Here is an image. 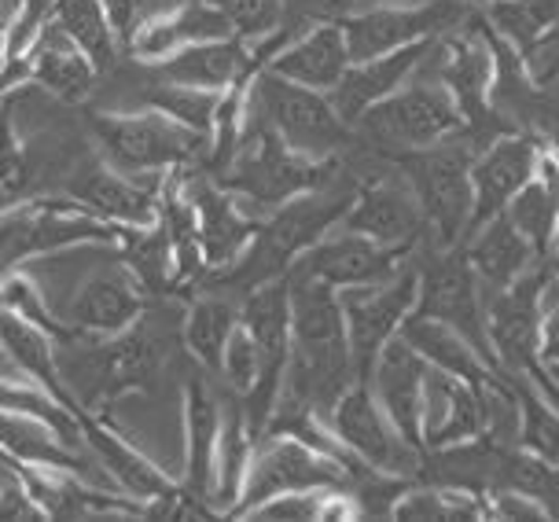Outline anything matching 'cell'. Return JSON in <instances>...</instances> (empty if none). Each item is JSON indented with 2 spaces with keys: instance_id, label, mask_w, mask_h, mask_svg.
<instances>
[{
  "instance_id": "f35d334b",
  "label": "cell",
  "mask_w": 559,
  "mask_h": 522,
  "mask_svg": "<svg viewBox=\"0 0 559 522\" xmlns=\"http://www.w3.org/2000/svg\"><path fill=\"white\" fill-rule=\"evenodd\" d=\"M144 107L163 110L166 118H174L177 126L192 129V133L214 137V118H217V107H222V93L163 82V78H158L155 85L144 88Z\"/></svg>"
},
{
  "instance_id": "60d3db41",
  "label": "cell",
  "mask_w": 559,
  "mask_h": 522,
  "mask_svg": "<svg viewBox=\"0 0 559 522\" xmlns=\"http://www.w3.org/2000/svg\"><path fill=\"white\" fill-rule=\"evenodd\" d=\"M210 4L225 12L233 29L247 41H265L280 34V23H284V0H210Z\"/></svg>"
},
{
  "instance_id": "836d02e7",
  "label": "cell",
  "mask_w": 559,
  "mask_h": 522,
  "mask_svg": "<svg viewBox=\"0 0 559 522\" xmlns=\"http://www.w3.org/2000/svg\"><path fill=\"white\" fill-rule=\"evenodd\" d=\"M258 449V435L247 424V408L233 390L222 401V438H217V460H214V508L217 515L228 519L236 508L239 494H243L247 471H251Z\"/></svg>"
},
{
  "instance_id": "f1b7e54d",
  "label": "cell",
  "mask_w": 559,
  "mask_h": 522,
  "mask_svg": "<svg viewBox=\"0 0 559 522\" xmlns=\"http://www.w3.org/2000/svg\"><path fill=\"white\" fill-rule=\"evenodd\" d=\"M185 424V467L181 482L206 505H214V460L222 438V401L206 387V379H188L181 394Z\"/></svg>"
},
{
  "instance_id": "277c9868",
  "label": "cell",
  "mask_w": 559,
  "mask_h": 522,
  "mask_svg": "<svg viewBox=\"0 0 559 522\" xmlns=\"http://www.w3.org/2000/svg\"><path fill=\"white\" fill-rule=\"evenodd\" d=\"M335 177H338V158L321 163V158L298 155L258 118V126L247 133L243 147H239L236 163L217 180H222L228 192L243 199L251 206V214L269 217L273 210L292 203V199L332 185Z\"/></svg>"
},
{
  "instance_id": "11a10c76",
  "label": "cell",
  "mask_w": 559,
  "mask_h": 522,
  "mask_svg": "<svg viewBox=\"0 0 559 522\" xmlns=\"http://www.w3.org/2000/svg\"><path fill=\"white\" fill-rule=\"evenodd\" d=\"M552 371H556V379H559V368H552Z\"/></svg>"
},
{
  "instance_id": "ee69618b",
  "label": "cell",
  "mask_w": 559,
  "mask_h": 522,
  "mask_svg": "<svg viewBox=\"0 0 559 522\" xmlns=\"http://www.w3.org/2000/svg\"><path fill=\"white\" fill-rule=\"evenodd\" d=\"M52 4L56 0H15V12L8 19V48H12V59H19L37 41V34L52 19Z\"/></svg>"
},
{
  "instance_id": "8d00e7d4",
  "label": "cell",
  "mask_w": 559,
  "mask_h": 522,
  "mask_svg": "<svg viewBox=\"0 0 559 522\" xmlns=\"http://www.w3.org/2000/svg\"><path fill=\"white\" fill-rule=\"evenodd\" d=\"M239 324V309L225 298H214V295H199L192 306H188V317H185V346L199 365L206 371H217L222 376V357H225V346L233 339V331Z\"/></svg>"
},
{
  "instance_id": "44dd1931",
  "label": "cell",
  "mask_w": 559,
  "mask_h": 522,
  "mask_svg": "<svg viewBox=\"0 0 559 522\" xmlns=\"http://www.w3.org/2000/svg\"><path fill=\"white\" fill-rule=\"evenodd\" d=\"M158 368H163V354H158L155 335L144 331V320L122 335L96 339V349L88 357L96 398L88 401V408L99 416H111L115 401L133 394V390H147L155 383Z\"/></svg>"
},
{
  "instance_id": "816d5d0a",
  "label": "cell",
  "mask_w": 559,
  "mask_h": 522,
  "mask_svg": "<svg viewBox=\"0 0 559 522\" xmlns=\"http://www.w3.org/2000/svg\"><path fill=\"white\" fill-rule=\"evenodd\" d=\"M361 4H416V0H361Z\"/></svg>"
},
{
  "instance_id": "74e56055",
  "label": "cell",
  "mask_w": 559,
  "mask_h": 522,
  "mask_svg": "<svg viewBox=\"0 0 559 522\" xmlns=\"http://www.w3.org/2000/svg\"><path fill=\"white\" fill-rule=\"evenodd\" d=\"M515 387L519 401V430H515V446L519 453H526L537 464L559 471V408L548 401L542 390H534L526 379L508 376Z\"/></svg>"
},
{
  "instance_id": "681fc988",
  "label": "cell",
  "mask_w": 559,
  "mask_h": 522,
  "mask_svg": "<svg viewBox=\"0 0 559 522\" xmlns=\"http://www.w3.org/2000/svg\"><path fill=\"white\" fill-rule=\"evenodd\" d=\"M12 67V48H8V26H0V78Z\"/></svg>"
},
{
  "instance_id": "d6986e66",
  "label": "cell",
  "mask_w": 559,
  "mask_h": 522,
  "mask_svg": "<svg viewBox=\"0 0 559 522\" xmlns=\"http://www.w3.org/2000/svg\"><path fill=\"white\" fill-rule=\"evenodd\" d=\"M147 298L152 295L140 287V280L126 265H115L82 280L74 295H70L67 313L59 317L82 339L96 343V339H111L136 328L147 313Z\"/></svg>"
},
{
  "instance_id": "4316f807",
  "label": "cell",
  "mask_w": 559,
  "mask_h": 522,
  "mask_svg": "<svg viewBox=\"0 0 559 522\" xmlns=\"http://www.w3.org/2000/svg\"><path fill=\"white\" fill-rule=\"evenodd\" d=\"M265 67L273 74L287 78V82L317 88V93H332L346 78V70L354 67V56H349L343 23H321L280 45Z\"/></svg>"
},
{
  "instance_id": "c3c4849f",
  "label": "cell",
  "mask_w": 559,
  "mask_h": 522,
  "mask_svg": "<svg viewBox=\"0 0 559 522\" xmlns=\"http://www.w3.org/2000/svg\"><path fill=\"white\" fill-rule=\"evenodd\" d=\"M542 360L548 368H559V306L545 309L542 317Z\"/></svg>"
},
{
  "instance_id": "d4e9b609",
  "label": "cell",
  "mask_w": 559,
  "mask_h": 522,
  "mask_svg": "<svg viewBox=\"0 0 559 522\" xmlns=\"http://www.w3.org/2000/svg\"><path fill=\"white\" fill-rule=\"evenodd\" d=\"M262 67L265 59L258 52V45L233 34V37H217V41H199L181 48V52H174L163 63H155V74L163 82L225 93V88H233L243 78L258 74Z\"/></svg>"
},
{
  "instance_id": "d590c367",
  "label": "cell",
  "mask_w": 559,
  "mask_h": 522,
  "mask_svg": "<svg viewBox=\"0 0 559 522\" xmlns=\"http://www.w3.org/2000/svg\"><path fill=\"white\" fill-rule=\"evenodd\" d=\"M483 12L497 37H504L523 59H531L559 26V0H497Z\"/></svg>"
},
{
  "instance_id": "7a4b0ae2",
  "label": "cell",
  "mask_w": 559,
  "mask_h": 522,
  "mask_svg": "<svg viewBox=\"0 0 559 522\" xmlns=\"http://www.w3.org/2000/svg\"><path fill=\"white\" fill-rule=\"evenodd\" d=\"M129 228L107 225L70 195L23 199V203L0 210V284L19 273L26 261L56 258L74 247H115L122 244Z\"/></svg>"
},
{
  "instance_id": "6da1fadb",
  "label": "cell",
  "mask_w": 559,
  "mask_h": 522,
  "mask_svg": "<svg viewBox=\"0 0 559 522\" xmlns=\"http://www.w3.org/2000/svg\"><path fill=\"white\" fill-rule=\"evenodd\" d=\"M335 180L273 210V214L262 221V228H258L254 244L247 247V254L239 258L228 273H222V284H236V287L251 290L258 284H265V280L292 273L309 247H317L332 228L343 225L346 210L354 203L357 185L338 188Z\"/></svg>"
},
{
  "instance_id": "8fae6325",
  "label": "cell",
  "mask_w": 559,
  "mask_h": 522,
  "mask_svg": "<svg viewBox=\"0 0 559 522\" xmlns=\"http://www.w3.org/2000/svg\"><path fill=\"white\" fill-rule=\"evenodd\" d=\"M472 8L464 0H416V4H365L343 19L354 63L397 52L405 45L435 41L461 23Z\"/></svg>"
},
{
  "instance_id": "7402d4cb",
  "label": "cell",
  "mask_w": 559,
  "mask_h": 522,
  "mask_svg": "<svg viewBox=\"0 0 559 522\" xmlns=\"http://www.w3.org/2000/svg\"><path fill=\"white\" fill-rule=\"evenodd\" d=\"M78 419H82L85 446L93 449L96 460L104 464V471L111 475V482L122 489L126 497H133L144 508H152L155 500H166L181 489V482L169 478L152 456L140 453L133 441L111 424V416H99V413H93V408H85Z\"/></svg>"
},
{
  "instance_id": "e575fe53",
  "label": "cell",
  "mask_w": 559,
  "mask_h": 522,
  "mask_svg": "<svg viewBox=\"0 0 559 522\" xmlns=\"http://www.w3.org/2000/svg\"><path fill=\"white\" fill-rule=\"evenodd\" d=\"M52 23L93 59V67L99 74H107V70L118 63L122 37H118L115 19L107 12L104 0H56Z\"/></svg>"
},
{
  "instance_id": "3957f363",
  "label": "cell",
  "mask_w": 559,
  "mask_h": 522,
  "mask_svg": "<svg viewBox=\"0 0 559 522\" xmlns=\"http://www.w3.org/2000/svg\"><path fill=\"white\" fill-rule=\"evenodd\" d=\"M99 155L133 177H166L174 169L203 166L210 137L177 126L155 107L140 110H93L88 115Z\"/></svg>"
},
{
  "instance_id": "7c38bea8",
  "label": "cell",
  "mask_w": 559,
  "mask_h": 522,
  "mask_svg": "<svg viewBox=\"0 0 559 522\" xmlns=\"http://www.w3.org/2000/svg\"><path fill=\"white\" fill-rule=\"evenodd\" d=\"M548 261H537L512 287L486 295V331L493 357L504 376L534 379L545 368L542 360V284Z\"/></svg>"
},
{
  "instance_id": "484cf974",
  "label": "cell",
  "mask_w": 559,
  "mask_h": 522,
  "mask_svg": "<svg viewBox=\"0 0 559 522\" xmlns=\"http://www.w3.org/2000/svg\"><path fill=\"white\" fill-rule=\"evenodd\" d=\"M15 63L23 70L26 85L45 88V93H52L63 104H82L99 82V70L93 67V59L70 41L52 19H48L45 29L37 34V41Z\"/></svg>"
},
{
  "instance_id": "5b68a950",
  "label": "cell",
  "mask_w": 559,
  "mask_h": 522,
  "mask_svg": "<svg viewBox=\"0 0 559 522\" xmlns=\"http://www.w3.org/2000/svg\"><path fill=\"white\" fill-rule=\"evenodd\" d=\"M467 126H472V118L461 107V99L449 93L442 82L419 74V70L413 82H405L394 96L376 104L357 122V129H365V137L372 144L386 147L394 155H413V152H427V147L449 144Z\"/></svg>"
},
{
  "instance_id": "d6a6232c",
  "label": "cell",
  "mask_w": 559,
  "mask_h": 522,
  "mask_svg": "<svg viewBox=\"0 0 559 522\" xmlns=\"http://www.w3.org/2000/svg\"><path fill=\"white\" fill-rule=\"evenodd\" d=\"M239 320L247 324V331L258 339L269 365V376L284 383L287 360H292V273L265 280L247 290V302L239 306Z\"/></svg>"
},
{
  "instance_id": "52a82bcc",
  "label": "cell",
  "mask_w": 559,
  "mask_h": 522,
  "mask_svg": "<svg viewBox=\"0 0 559 522\" xmlns=\"http://www.w3.org/2000/svg\"><path fill=\"white\" fill-rule=\"evenodd\" d=\"M472 147L456 144V140L427 147V152L397 155V169L424 206L427 236L435 239V247H461L467 228H472Z\"/></svg>"
},
{
  "instance_id": "db71d44e",
  "label": "cell",
  "mask_w": 559,
  "mask_h": 522,
  "mask_svg": "<svg viewBox=\"0 0 559 522\" xmlns=\"http://www.w3.org/2000/svg\"><path fill=\"white\" fill-rule=\"evenodd\" d=\"M552 269H556V273H559V261H552Z\"/></svg>"
},
{
  "instance_id": "30bf717a",
  "label": "cell",
  "mask_w": 559,
  "mask_h": 522,
  "mask_svg": "<svg viewBox=\"0 0 559 522\" xmlns=\"http://www.w3.org/2000/svg\"><path fill=\"white\" fill-rule=\"evenodd\" d=\"M335 438L349 449V456L361 467L376 471L383 478H405L416 475L424 464V453L408 441L386 408L379 405L372 383H354L338 398V405L328 416Z\"/></svg>"
},
{
  "instance_id": "9a60e30c",
  "label": "cell",
  "mask_w": 559,
  "mask_h": 522,
  "mask_svg": "<svg viewBox=\"0 0 559 522\" xmlns=\"http://www.w3.org/2000/svg\"><path fill=\"white\" fill-rule=\"evenodd\" d=\"M185 192L195 206L199 239H203L210 273L222 276L247 254V247L254 244L265 217L251 214V206H247L243 199L236 192H228L222 180L214 174H203L199 166L185 169Z\"/></svg>"
},
{
  "instance_id": "9c48e42d",
  "label": "cell",
  "mask_w": 559,
  "mask_h": 522,
  "mask_svg": "<svg viewBox=\"0 0 559 522\" xmlns=\"http://www.w3.org/2000/svg\"><path fill=\"white\" fill-rule=\"evenodd\" d=\"M338 302H343L349 354H354L357 379L368 383L379 354H383V346L402 335L405 320L416 313L419 265L408 261V265L397 269L391 280L361 284V287H343L338 290Z\"/></svg>"
},
{
  "instance_id": "ba28073f",
  "label": "cell",
  "mask_w": 559,
  "mask_h": 522,
  "mask_svg": "<svg viewBox=\"0 0 559 522\" xmlns=\"http://www.w3.org/2000/svg\"><path fill=\"white\" fill-rule=\"evenodd\" d=\"M354 478V464L338 460L324 449L309 446L295 435H265L258 441L251 471H247L243 494L228 519H251L254 508L280 494H298V489H346Z\"/></svg>"
},
{
  "instance_id": "f907efd6",
  "label": "cell",
  "mask_w": 559,
  "mask_h": 522,
  "mask_svg": "<svg viewBox=\"0 0 559 522\" xmlns=\"http://www.w3.org/2000/svg\"><path fill=\"white\" fill-rule=\"evenodd\" d=\"M12 12H15V0H0V26H8Z\"/></svg>"
},
{
  "instance_id": "f5cc1de1",
  "label": "cell",
  "mask_w": 559,
  "mask_h": 522,
  "mask_svg": "<svg viewBox=\"0 0 559 522\" xmlns=\"http://www.w3.org/2000/svg\"><path fill=\"white\" fill-rule=\"evenodd\" d=\"M467 8H489V4H497V0H464Z\"/></svg>"
},
{
  "instance_id": "7dc6e473",
  "label": "cell",
  "mask_w": 559,
  "mask_h": 522,
  "mask_svg": "<svg viewBox=\"0 0 559 522\" xmlns=\"http://www.w3.org/2000/svg\"><path fill=\"white\" fill-rule=\"evenodd\" d=\"M104 4H107V12H111L115 29H118V37H122V48H126L129 37H133L136 23L147 15L144 8L152 4V0H104Z\"/></svg>"
},
{
  "instance_id": "ab89813d",
  "label": "cell",
  "mask_w": 559,
  "mask_h": 522,
  "mask_svg": "<svg viewBox=\"0 0 559 522\" xmlns=\"http://www.w3.org/2000/svg\"><path fill=\"white\" fill-rule=\"evenodd\" d=\"M0 306L4 309H12V313H19L23 320H29L34 328H41V331H48V335L56 339V343H78V331L67 324L63 317L56 313L52 306L45 302V295H41V287L29 280L23 269L19 273H12L0 284Z\"/></svg>"
},
{
  "instance_id": "bcb514c9",
  "label": "cell",
  "mask_w": 559,
  "mask_h": 522,
  "mask_svg": "<svg viewBox=\"0 0 559 522\" xmlns=\"http://www.w3.org/2000/svg\"><path fill=\"white\" fill-rule=\"evenodd\" d=\"M41 519H48V511L37 505V497L19 478L0 489V522H41Z\"/></svg>"
},
{
  "instance_id": "8992f818",
  "label": "cell",
  "mask_w": 559,
  "mask_h": 522,
  "mask_svg": "<svg viewBox=\"0 0 559 522\" xmlns=\"http://www.w3.org/2000/svg\"><path fill=\"white\" fill-rule=\"evenodd\" d=\"M254 115L292 152L332 163L354 144V126L338 115L332 93H317L262 67L254 74Z\"/></svg>"
},
{
  "instance_id": "5bb4252c",
  "label": "cell",
  "mask_w": 559,
  "mask_h": 522,
  "mask_svg": "<svg viewBox=\"0 0 559 522\" xmlns=\"http://www.w3.org/2000/svg\"><path fill=\"white\" fill-rule=\"evenodd\" d=\"M419 74L442 82L449 93L461 99L467 118L475 122L486 110L489 93H493V82H497V41H493V26L486 23V15L435 37Z\"/></svg>"
},
{
  "instance_id": "e0dca14e",
  "label": "cell",
  "mask_w": 559,
  "mask_h": 522,
  "mask_svg": "<svg viewBox=\"0 0 559 522\" xmlns=\"http://www.w3.org/2000/svg\"><path fill=\"white\" fill-rule=\"evenodd\" d=\"M416 247H386L376 244L361 233H349V228H332L321 244L309 247L302 261L295 265V273H306L313 280H324L328 287H361V284H379V280H391L397 269L413 261Z\"/></svg>"
},
{
  "instance_id": "4dcf8cb0",
  "label": "cell",
  "mask_w": 559,
  "mask_h": 522,
  "mask_svg": "<svg viewBox=\"0 0 559 522\" xmlns=\"http://www.w3.org/2000/svg\"><path fill=\"white\" fill-rule=\"evenodd\" d=\"M461 247H464L467 261H472V269H475V276L486 295L512 287L519 276L531 273L537 261H548L537 254V247L519 233L515 221L508 214L486 221V225L467 236Z\"/></svg>"
},
{
  "instance_id": "f6af8a7d",
  "label": "cell",
  "mask_w": 559,
  "mask_h": 522,
  "mask_svg": "<svg viewBox=\"0 0 559 522\" xmlns=\"http://www.w3.org/2000/svg\"><path fill=\"white\" fill-rule=\"evenodd\" d=\"M486 519H548V508L523 489H483Z\"/></svg>"
},
{
  "instance_id": "7bdbcfd3",
  "label": "cell",
  "mask_w": 559,
  "mask_h": 522,
  "mask_svg": "<svg viewBox=\"0 0 559 522\" xmlns=\"http://www.w3.org/2000/svg\"><path fill=\"white\" fill-rule=\"evenodd\" d=\"M361 0H284V29L287 37L302 34L309 26H321V23H343L349 12H357Z\"/></svg>"
},
{
  "instance_id": "4fadbf2b",
  "label": "cell",
  "mask_w": 559,
  "mask_h": 522,
  "mask_svg": "<svg viewBox=\"0 0 559 522\" xmlns=\"http://www.w3.org/2000/svg\"><path fill=\"white\" fill-rule=\"evenodd\" d=\"M419 317H435L464 331L483 349L489 365H497L486 331V290L478 284L464 247H435V254L419 265ZM501 368V365H497Z\"/></svg>"
},
{
  "instance_id": "ffe728a7",
  "label": "cell",
  "mask_w": 559,
  "mask_h": 522,
  "mask_svg": "<svg viewBox=\"0 0 559 522\" xmlns=\"http://www.w3.org/2000/svg\"><path fill=\"white\" fill-rule=\"evenodd\" d=\"M343 228L386 247H419V239H427L424 206L405 177H376L368 185H357Z\"/></svg>"
},
{
  "instance_id": "cb8c5ba5",
  "label": "cell",
  "mask_w": 559,
  "mask_h": 522,
  "mask_svg": "<svg viewBox=\"0 0 559 522\" xmlns=\"http://www.w3.org/2000/svg\"><path fill=\"white\" fill-rule=\"evenodd\" d=\"M427 371H431V365H427V360L419 357L402 335H397L383 346V354H379L376 368H372V379H368L376 390V398H379V405L386 408V416L394 419L397 430L413 441L419 453H424Z\"/></svg>"
},
{
  "instance_id": "603a6c76",
  "label": "cell",
  "mask_w": 559,
  "mask_h": 522,
  "mask_svg": "<svg viewBox=\"0 0 559 522\" xmlns=\"http://www.w3.org/2000/svg\"><path fill=\"white\" fill-rule=\"evenodd\" d=\"M233 34H236L233 23H228L225 12H217L210 0H185V4L163 8V12L140 19L126 52L133 56L136 63L155 67L188 45L217 41V37H233Z\"/></svg>"
},
{
  "instance_id": "2e32d148",
  "label": "cell",
  "mask_w": 559,
  "mask_h": 522,
  "mask_svg": "<svg viewBox=\"0 0 559 522\" xmlns=\"http://www.w3.org/2000/svg\"><path fill=\"white\" fill-rule=\"evenodd\" d=\"M163 180L166 177H133L99 158L70 177L67 195L107 225L152 228L158 225V210H163Z\"/></svg>"
},
{
  "instance_id": "1f68e13d",
  "label": "cell",
  "mask_w": 559,
  "mask_h": 522,
  "mask_svg": "<svg viewBox=\"0 0 559 522\" xmlns=\"http://www.w3.org/2000/svg\"><path fill=\"white\" fill-rule=\"evenodd\" d=\"M402 339L431 368H442L449 376H461L475 387H493V383H501V379H508L501 368L489 365L483 357V349H478L464 331H456L453 324H445V320L413 313L405 320Z\"/></svg>"
},
{
  "instance_id": "83f0119b",
  "label": "cell",
  "mask_w": 559,
  "mask_h": 522,
  "mask_svg": "<svg viewBox=\"0 0 559 522\" xmlns=\"http://www.w3.org/2000/svg\"><path fill=\"white\" fill-rule=\"evenodd\" d=\"M431 45L435 41L405 45V48H397V52H386V56H376V59H365V63L349 67L343 82L332 88L338 115L357 129V122H361L376 104L394 96L405 82H413L416 70L424 67L427 52H431Z\"/></svg>"
},
{
  "instance_id": "ac0fdd59",
  "label": "cell",
  "mask_w": 559,
  "mask_h": 522,
  "mask_svg": "<svg viewBox=\"0 0 559 522\" xmlns=\"http://www.w3.org/2000/svg\"><path fill=\"white\" fill-rule=\"evenodd\" d=\"M545 147L537 140L523 133H504L493 137L472 163V188H475V210H472V228L467 236L478 233L486 221L501 217L512 199L523 192L526 185L537 177ZM464 236V239H467Z\"/></svg>"
},
{
  "instance_id": "b9f144b4",
  "label": "cell",
  "mask_w": 559,
  "mask_h": 522,
  "mask_svg": "<svg viewBox=\"0 0 559 522\" xmlns=\"http://www.w3.org/2000/svg\"><path fill=\"white\" fill-rule=\"evenodd\" d=\"M332 489H298V494H280L251 511L254 522H321L324 500Z\"/></svg>"
},
{
  "instance_id": "f546056e",
  "label": "cell",
  "mask_w": 559,
  "mask_h": 522,
  "mask_svg": "<svg viewBox=\"0 0 559 522\" xmlns=\"http://www.w3.org/2000/svg\"><path fill=\"white\" fill-rule=\"evenodd\" d=\"M0 346H4V354L19 376L29 379V383H37L48 398H56L67 413H74V416L85 413L82 398L74 394V387H67L63 371H59L56 339L48 335V331L34 328L29 320L0 306Z\"/></svg>"
}]
</instances>
